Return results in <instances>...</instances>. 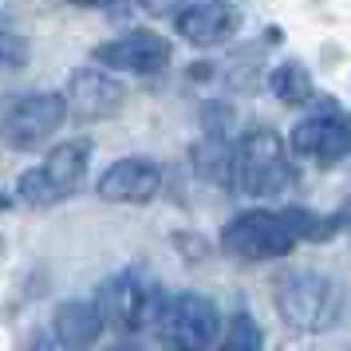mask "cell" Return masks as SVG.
Masks as SVG:
<instances>
[{
	"instance_id": "cell-5",
	"label": "cell",
	"mask_w": 351,
	"mask_h": 351,
	"mask_svg": "<svg viewBox=\"0 0 351 351\" xmlns=\"http://www.w3.org/2000/svg\"><path fill=\"white\" fill-rule=\"evenodd\" d=\"M221 312L209 296L182 292L158 308V339L166 351H206L217 339Z\"/></svg>"
},
{
	"instance_id": "cell-23",
	"label": "cell",
	"mask_w": 351,
	"mask_h": 351,
	"mask_svg": "<svg viewBox=\"0 0 351 351\" xmlns=\"http://www.w3.org/2000/svg\"><path fill=\"white\" fill-rule=\"evenodd\" d=\"M111 351H146V348H130V343H123V348H111Z\"/></svg>"
},
{
	"instance_id": "cell-20",
	"label": "cell",
	"mask_w": 351,
	"mask_h": 351,
	"mask_svg": "<svg viewBox=\"0 0 351 351\" xmlns=\"http://www.w3.org/2000/svg\"><path fill=\"white\" fill-rule=\"evenodd\" d=\"M138 4H143V8H150V12H166L174 0H138Z\"/></svg>"
},
{
	"instance_id": "cell-21",
	"label": "cell",
	"mask_w": 351,
	"mask_h": 351,
	"mask_svg": "<svg viewBox=\"0 0 351 351\" xmlns=\"http://www.w3.org/2000/svg\"><path fill=\"white\" fill-rule=\"evenodd\" d=\"M32 351H56V348H51L48 339H36V348H32Z\"/></svg>"
},
{
	"instance_id": "cell-9",
	"label": "cell",
	"mask_w": 351,
	"mask_h": 351,
	"mask_svg": "<svg viewBox=\"0 0 351 351\" xmlns=\"http://www.w3.org/2000/svg\"><path fill=\"white\" fill-rule=\"evenodd\" d=\"M123 103H127V87L103 67H80V71L67 75L64 107L75 119H87V123L91 119H111V114L123 111Z\"/></svg>"
},
{
	"instance_id": "cell-12",
	"label": "cell",
	"mask_w": 351,
	"mask_h": 351,
	"mask_svg": "<svg viewBox=\"0 0 351 351\" xmlns=\"http://www.w3.org/2000/svg\"><path fill=\"white\" fill-rule=\"evenodd\" d=\"M241 12L229 0H197L186 12H178V32L190 40L193 48H217L237 32Z\"/></svg>"
},
{
	"instance_id": "cell-19",
	"label": "cell",
	"mask_w": 351,
	"mask_h": 351,
	"mask_svg": "<svg viewBox=\"0 0 351 351\" xmlns=\"http://www.w3.org/2000/svg\"><path fill=\"white\" fill-rule=\"evenodd\" d=\"M332 221H335V229H348V233H351V197L339 206V213H335Z\"/></svg>"
},
{
	"instance_id": "cell-16",
	"label": "cell",
	"mask_w": 351,
	"mask_h": 351,
	"mask_svg": "<svg viewBox=\"0 0 351 351\" xmlns=\"http://www.w3.org/2000/svg\"><path fill=\"white\" fill-rule=\"evenodd\" d=\"M280 221L285 229L292 233V241H328L335 233V221L332 217H324V213H312V209L304 206H292L280 213Z\"/></svg>"
},
{
	"instance_id": "cell-13",
	"label": "cell",
	"mask_w": 351,
	"mask_h": 351,
	"mask_svg": "<svg viewBox=\"0 0 351 351\" xmlns=\"http://www.w3.org/2000/svg\"><path fill=\"white\" fill-rule=\"evenodd\" d=\"M51 332L64 351H87L103 335V312L91 300H64L51 316Z\"/></svg>"
},
{
	"instance_id": "cell-6",
	"label": "cell",
	"mask_w": 351,
	"mask_h": 351,
	"mask_svg": "<svg viewBox=\"0 0 351 351\" xmlns=\"http://www.w3.org/2000/svg\"><path fill=\"white\" fill-rule=\"evenodd\" d=\"M292 233L285 229L280 213L269 209H245L221 229V249L241 261H269V256L292 253Z\"/></svg>"
},
{
	"instance_id": "cell-18",
	"label": "cell",
	"mask_w": 351,
	"mask_h": 351,
	"mask_svg": "<svg viewBox=\"0 0 351 351\" xmlns=\"http://www.w3.org/2000/svg\"><path fill=\"white\" fill-rule=\"evenodd\" d=\"M28 56H32V44L24 40V36H16V32H0V71L4 67H24L28 64Z\"/></svg>"
},
{
	"instance_id": "cell-10",
	"label": "cell",
	"mask_w": 351,
	"mask_h": 351,
	"mask_svg": "<svg viewBox=\"0 0 351 351\" xmlns=\"http://www.w3.org/2000/svg\"><path fill=\"white\" fill-rule=\"evenodd\" d=\"M91 56H95V64L114 67V71L154 75V71H162V67L170 64V56H174V51H170V40H166V36L138 28V32H127V36H119V40L99 44Z\"/></svg>"
},
{
	"instance_id": "cell-14",
	"label": "cell",
	"mask_w": 351,
	"mask_h": 351,
	"mask_svg": "<svg viewBox=\"0 0 351 351\" xmlns=\"http://www.w3.org/2000/svg\"><path fill=\"white\" fill-rule=\"evenodd\" d=\"M197 170L209 178V182H221V186H233V146L225 143L221 134H209L206 143H197Z\"/></svg>"
},
{
	"instance_id": "cell-22",
	"label": "cell",
	"mask_w": 351,
	"mask_h": 351,
	"mask_svg": "<svg viewBox=\"0 0 351 351\" xmlns=\"http://www.w3.org/2000/svg\"><path fill=\"white\" fill-rule=\"evenodd\" d=\"M8 206H12V197H8V193L0 190V209H8Z\"/></svg>"
},
{
	"instance_id": "cell-1",
	"label": "cell",
	"mask_w": 351,
	"mask_h": 351,
	"mask_svg": "<svg viewBox=\"0 0 351 351\" xmlns=\"http://www.w3.org/2000/svg\"><path fill=\"white\" fill-rule=\"evenodd\" d=\"M343 304H348V296H343L339 280L324 276V272L300 269V272H285L276 280V312L296 332H328V328H335L339 316H343Z\"/></svg>"
},
{
	"instance_id": "cell-2",
	"label": "cell",
	"mask_w": 351,
	"mask_h": 351,
	"mask_svg": "<svg viewBox=\"0 0 351 351\" xmlns=\"http://www.w3.org/2000/svg\"><path fill=\"white\" fill-rule=\"evenodd\" d=\"M233 186L249 197H272L296 186V166L288 162L276 130L256 127L233 146Z\"/></svg>"
},
{
	"instance_id": "cell-8",
	"label": "cell",
	"mask_w": 351,
	"mask_h": 351,
	"mask_svg": "<svg viewBox=\"0 0 351 351\" xmlns=\"http://www.w3.org/2000/svg\"><path fill=\"white\" fill-rule=\"evenodd\" d=\"M95 308L103 312V324H114L119 332H138L146 316H154V288L138 272H119L103 285Z\"/></svg>"
},
{
	"instance_id": "cell-17",
	"label": "cell",
	"mask_w": 351,
	"mask_h": 351,
	"mask_svg": "<svg viewBox=\"0 0 351 351\" xmlns=\"http://www.w3.org/2000/svg\"><path fill=\"white\" fill-rule=\"evenodd\" d=\"M261 348H265V332L256 328V319L249 312H237L229 332H225L221 351H261Z\"/></svg>"
},
{
	"instance_id": "cell-4",
	"label": "cell",
	"mask_w": 351,
	"mask_h": 351,
	"mask_svg": "<svg viewBox=\"0 0 351 351\" xmlns=\"http://www.w3.org/2000/svg\"><path fill=\"white\" fill-rule=\"evenodd\" d=\"M67 107L56 91H20L0 103V138L16 150H36L64 127Z\"/></svg>"
},
{
	"instance_id": "cell-15",
	"label": "cell",
	"mask_w": 351,
	"mask_h": 351,
	"mask_svg": "<svg viewBox=\"0 0 351 351\" xmlns=\"http://www.w3.org/2000/svg\"><path fill=\"white\" fill-rule=\"evenodd\" d=\"M269 87L280 103H308L316 95V83L308 75V67H300V64H280L269 75Z\"/></svg>"
},
{
	"instance_id": "cell-11",
	"label": "cell",
	"mask_w": 351,
	"mask_h": 351,
	"mask_svg": "<svg viewBox=\"0 0 351 351\" xmlns=\"http://www.w3.org/2000/svg\"><path fill=\"white\" fill-rule=\"evenodd\" d=\"M162 190V166L150 158H119L99 178V197L114 206H146Z\"/></svg>"
},
{
	"instance_id": "cell-3",
	"label": "cell",
	"mask_w": 351,
	"mask_h": 351,
	"mask_svg": "<svg viewBox=\"0 0 351 351\" xmlns=\"http://www.w3.org/2000/svg\"><path fill=\"white\" fill-rule=\"evenodd\" d=\"M87 162H91V143H64L56 146L48 158L24 170L16 182V197L32 209H48L67 202L71 193L83 186L87 178Z\"/></svg>"
},
{
	"instance_id": "cell-7",
	"label": "cell",
	"mask_w": 351,
	"mask_h": 351,
	"mask_svg": "<svg viewBox=\"0 0 351 351\" xmlns=\"http://www.w3.org/2000/svg\"><path fill=\"white\" fill-rule=\"evenodd\" d=\"M292 150L316 162L351 158V114L335 103H324L312 119L296 123L292 130Z\"/></svg>"
},
{
	"instance_id": "cell-24",
	"label": "cell",
	"mask_w": 351,
	"mask_h": 351,
	"mask_svg": "<svg viewBox=\"0 0 351 351\" xmlns=\"http://www.w3.org/2000/svg\"><path fill=\"white\" fill-rule=\"evenodd\" d=\"M71 4H99V0H71Z\"/></svg>"
}]
</instances>
